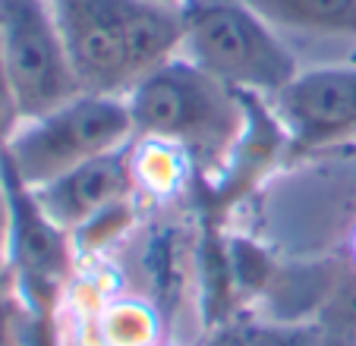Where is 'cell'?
<instances>
[{"instance_id": "1", "label": "cell", "mask_w": 356, "mask_h": 346, "mask_svg": "<svg viewBox=\"0 0 356 346\" xmlns=\"http://www.w3.org/2000/svg\"><path fill=\"white\" fill-rule=\"evenodd\" d=\"M82 92L123 94L183 44V7L158 0H51Z\"/></svg>"}, {"instance_id": "2", "label": "cell", "mask_w": 356, "mask_h": 346, "mask_svg": "<svg viewBox=\"0 0 356 346\" xmlns=\"http://www.w3.org/2000/svg\"><path fill=\"white\" fill-rule=\"evenodd\" d=\"M136 139L180 148L202 164H227L249 120L246 92L224 85L183 53L127 92Z\"/></svg>"}, {"instance_id": "3", "label": "cell", "mask_w": 356, "mask_h": 346, "mask_svg": "<svg viewBox=\"0 0 356 346\" xmlns=\"http://www.w3.org/2000/svg\"><path fill=\"white\" fill-rule=\"evenodd\" d=\"M180 53L224 85L259 98H275L302 69L284 35L246 0L183 3Z\"/></svg>"}, {"instance_id": "4", "label": "cell", "mask_w": 356, "mask_h": 346, "mask_svg": "<svg viewBox=\"0 0 356 346\" xmlns=\"http://www.w3.org/2000/svg\"><path fill=\"white\" fill-rule=\"evenodd\" d=\"M133 139V113L123 94L79 92L54 110L22 120L0 158L22 186L38 189Z\"/></svg>"}, {"instance_id": "5", "label": "cell", "mask_w": 356, "mask_h": 346, "mask_svg": "<svg viewBox=\"0 0 356 346\" xmlns=\"http://www.w3.org/2000/svg\"><path fill=\"white\" fill-rule=\"evenodd\" d=\"M0 57L22 120L82 92L51 0H0Z\"/></svg>"}, {"instance_id": "6", "label": "cell", "mask_w": 356, "mask_h": 346, "mask_svg": "<svg viewBox=\"0 0 356 346\" xmlns=\"http://www.w3.org/2000/svg\"><path fill=\"white\" fill-rule=\"evenodd\" d=\"M275 113L296 148H322L356 135V63L300 69L275 94Z\"/></svg>"}, {"instance_id": "7", "label": "cell", "mask_w": 356, "mask_h": 346, "mask_svg": "<svg viewBox=\"0 0 356 346\" xmlns=\"http://www.w3.org/2000/svg\"><path fill=\"white\" fill-rule=\"evenodd\" d=\"M133 142L117 148V151L86 160V164L73 167L57 180L32 189L47 217L73 236L101 211L129 201V192L136 186Z\"/></svg>"}, {"instance_id": "8", "label": "cell", "mask_w": 356, "mask_h": 346, "mask_svg": "<svg viewBox=\"0 0 356 346\" xmlns=\"http://www.w3.org/2000/svg\"><path fill=\"white\" fill-rule=\"evenodd\" d=\"M277 32L356 41V0H246Z\"/></svg>"}, {"instance_id": "9", "label": "cell", "mask_w": 356, "mask_h": 346, "mask_svg": "<svg viewBox=\"0 0 356 346\" xmlns=\"http://www.w3.org/2000/svg\"><path fill=\"white\" fill-rule=\"evenodd\" d=\"M158 318L155 308L136 299L114 302L101 315V340L108 346H155Z\"/></svg>"}, {"instance_id": "10", "label": "cell", "mask_w": 356, "mask_h": 346, "mask_svg": "<svg viewBox=\"0 0 356 346\" xmlns=\"http://www.w3.org/2000/svg\"><path fill=\"white\" fill-rule=\"evenodd\" d=\"M230 346H328L325 333L309 324L290 321H256V324L227 327Z\"/></svg>"}, {"instance_id": "11", "label": "cell", "mask_w": 356, "mask_h": 346, "mask_svg": "<svg viewBox=\"0 0 356 346\" xmlns=\"http://www.w3.org/2000/svg\"><path fill=\"white\" fill-rule=\"evenodd\" d=\"M19 123H22V113H19V104H16L10 76H7V69H3V57H0V154L7 151V145H10V139H13V133L19 129Z\"/></svg>"}, {"instance_id": "12", "label": "cell", "mask_w": 356, "mask_h": 346, "mask_svg": "<svg viewBox=\"0 0 356 346\" xmlns=\"http://www.w3.org/2000/svg\"><path fill=\"white\" fill-rule=\"evenodd\" d=\"M341 308H343V324H347L350 337H353V346H356V283L341 296Z\"/></svg>"}, {"instance_id": "13", "label": "cell", "mask_w": 356, "mask_h": 346, "mask_svg": "<svg viewBox=\"0 0 356 346\" xmlns=\"http://www.w3.org/2000/svg\"><path fill=\"white\" fill-rule=\"evenodd\" d=\"M209 346H230V337H227V331H224L221 337H215V340H211Z\"/></svg>"}, {"instance_id": "14", "label": "cell", "mask_w": 356, "mask_h": 346, "mask_svg": "<svg viewBox=\"0 0 356 346\" xmlns=\"http://www.w3.org/2000/svg\"><path fill=\"white\" fill-rule=\"evenodd\" d=\"M158 3H174V7H183V3H189V0H158Z\"/></svg>"}]
</instances>
